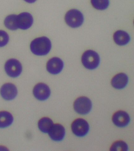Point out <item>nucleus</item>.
<instances>
[{"label": "nucleus", "instance_id": "f3484780", "mask_svg": "<svg viewBox=\"0 0 134 151\" xmlns=\"http://www.w3.org/2000/svg\"><path fill=\"white\" fill-rule=\"evenodd\" d=\"M6 27L11 30H16L18 29L17 23V15L11 14L6 18L4 21Z\"/></svg>", "mask_w": 134, "mask_h": 151}, {"label": "nucleus", "instance_id": "f257e3e1", "mask_svg": "<svg viewBox=\"0 0 134 151\" xmlns=\"http://www.w3.org/2000/svg\"><path fill=\"white\" fill-rule=\"evenodd\" d=\"M51 47L50 40L44 36L34 39L32 41L30 45L31 52L38 56L47 55L50 52Z\"/></svg>", "mask_w": 134, "mask_h": 151}, {"label": "nucleus", "instance_id": "1a4fd4ad", "mask_svg": "<svg viewBox=\"0 0 134 151\" xmlns=\"http://www.w3.org/2000/svg\"><path fill=\"white\" fill-rule=\"evenodd\" d=\"M0 93L3 99L7 100H11L14 99L17 96V87L13 84H4L1 87Z\"/></svg>", "mask_w": 134, "mask_h": 151}, {"label": "nucleus", "instance_id": "aec40b11", "mask_svg": "<svg viewBox=\"0 0 134 151\" xmlns=\"http://www.w3.org/2000/svg\"><path fill=\"white\" fill-rule=\"evenodd\" d=\"M9 41V35L4 30H0V47L6 45Z\"/></svg>", "mask_w": 134, "mask_h": 151}, {"label": "nucleus", "instance_id": "dca6fc26", "mask_svg": "<svg viewBox=\"0 0 134 151\" xmlns=\"http://www.w3.org/2000/svg\"><path fill=\"white\" fill-rule=\"evenodd\" d=\"M38 127L41 131L44 133H47L53 125L52 120L50 118L43 117L38 122Z\"/></svg>", "mask_w": 134, "mask_h": 151}, {"label": "nucleus", "instance_id": "f8f14e48", "mask_svg": "<svg viewBox=\"0 0 134 151\" xmlns=\"http://www.w3.org/2000/svg\"><path fill=\"white\" fill-rule=\"evenodd\" d=\"M48 133L50 138L54 141H62L65 136V129L60 124H55L53 125Z\"/></svg>", "mask_w": 134, "mask_h": 151}, {"label": "nucleus", "instance_id": "f03ea898", "mask_svg": "<svg viewBox=\"0 0 134 151\" xmlns=\"http://www.w3.org/2000/svg\"><path fill=\"white\" fill-rule=\"evenodd\" d=\"M82 64L86 68L93 70L99 65L100 58L98 54L92 50H88L85 52L82 58Z\"/></svg>", "mask_w": 134, "mask_h": 151}, {"label": "nucleus", "instance_id": "6e6552de", "mask_svg": "<svg viewBox=\"0 0 134 151\" xmlns=\"http://www.w3.org/2000/svg\"><path fill=\"white\" fill-rule=\"evenodd\" d=\"M32 15L29 13L23 12L17 15V23L19 28L26 30L29 29L33 24Z\"/></svg>", "mask_w": 134, "mask_h": 151}, {"label": "nucleus", "instance_id": "0eeeda50", "mask_svg": "<svg viewBox=\"0 0 134 151\" xmlns=\"http://www.w3.org/2000/svg\"><path fill=\"white\" fill-rule=\"evenodd\" d=\"M50 90L49 86L43 83H39L34 87L33 94L35 98L41 101L46 100L50 96Z\"/></svg>", "mask_w": 134, "mask_h": 151}, {"label": "nucleus", "instance_id": "6ab92c4d", "mask_svg": "<svg viewBox=\"0 0 134 151\" xmlns=\"http://www.w3.org/2000/svg\"><path fill=\"white\" fill-rule=\"evenodd\" d=\"M128 145L122 140L115 142L110 147V151H127L128 150Z\"/></svg>", "mask_w": 134, "mask_h": 151}, {"label": "nucleus", "instance_id": "423d86ee", "mask_svg": "<svg viewBox=\"0 0 134 151\" xmlns=\"http://www.w3.org/2000/svg\"><path fill=\"white\" fill-rule=\"evenodd\" d=\"M71 128L75 135L79 137H83L89 132V125L84 119H77L72 124Z\"/></svg>", "mask_w": 134, "mask_h": 151}, {"label": "nucleus", "instance_id": "20e7f679", "mask_svg": "<svg viewBox=\"0 0 134 151\" xmlns=\"http://www.w3.org/2000/svg\"><path fill=\"white\" fill-rule=\"evenodd\" d=\"M92 103L91 100L87 97H80L75 100L74 108L77 113L81 114L89 113L92 109Z\"/></svg>", "mask_w": 134, "mask_h": 151}, {"label": "nucleus", "instance_id": "a211bd4d", "mask_svg": "<svg viewBox=\"0 0 134 151\" xmlns=\"http://www.w3.org/2000/svg\"><path fill=\"white\" fill-rule=\"evenodd\" d=\"M93 6L98 10H105L109 6V0H91Z\"/></svg>", "mask_w": 134, "mask_h": 151}, {"label": "nucleus", "instance_id": "ddd939ff", "mask_svg": "<svg viewBox=\"0 0 134 151\" xmlns=\"http://www.w3.org/2000/svg\"><path fill=\"white\" fill-rule=\"evenodd\" d=\"M128 78L126 74L121 73L116 74L111 80L112 86L116 89H121L125 88L128 84Z\"/></svg>", "mask_w": 134, "mask_h": 151}, {"label": "nucleus", "instance_id": "2eb2a0df", "mask_svg": "<svg viewBox=\"0 0 134 151\" xmlns=\"http://www.w3.org/2000/svg\"><path fill=\"white\" fill-rule=\"evenodd\" d=\"M13 120L12 114L9 112H0V128L9 127L12 124Z\"/></svg>", "mask_w": 134, "mask_h": 151}, {"label": "nucleus", "instance_id": "7ed1b4c3", "mask_svg": "<svg viewBox=\"0 0 134 151\" xmlns=\"http://www.w3.org/2000/svg\"><path fill=\"white\" fill-rule=\"evenodd\" d=\"M65 21L67 24L72 28L80 27L83 23L84 17L83 14L80 11L72 9L66 14Z\"/></svg>", "mask_w": 134, "mask_h": 151}, {"label": "nucleus", "instance_id": "4468645a", "mask_svg": "<svg viewBox=\"0 0 134 151\" xmlns=\"http://www.w3.org/2000/svg\"><path fill=\"white\" fill-rule=\"evenodd\" d=\"M113 39L115 43L120 46L127 45L130 41V37L126 32L118 30L115 33Z\"/></svg>", "mask_w": 134, "mask_h": 151}, {"label": "nucleus", "instance_id": "9b49d317", "mask_svg": "<svg viewBox=\"0 0 134 151\" xmlns=\"http://www.w3.org/2000/svg\"><path fill=\"white\" fill-rule=\"evenodd\" d=\"M64 67L63 61L59 58L54 57L50 59L47 64V69L50 74H57L62 71Z\"/></svg>", "mask_w": 134, "mask_h": 151}, {"label": "nucleus", "instance_id": "9d476101", "mask_svg": "<svg viewBox=\"0 0 134 151\" xmlns=\"http://www.w3.org/2000/svg\"><path fill=\"white\" fill-rule=\"evenodd\" d=\"M112 120L113 123L119 127H124L128 126L130 121V116L124 111H119L113 115Z\"/></svg>", "mask_w": 134, "mask_h": 151}, {"label": "nucleus", "instance_id": "412c9836", "mask_svg": "<svg viewBox=\"0 0 134 151\" xmlns=\"http://www.w3.org/2000/svg\"><path fill=\"white\" fill-rule=\"evenodd\" d=\"M25 2H27V3H33L34 2H36L37 0H24Z\"/></svg>", "mask_w": 134, "mask_h": 151}, {"label": "nucleus", "instance_id": "39448f33", "mask_svg": "<svg viewBox=\"0 0 134 151\" xmlns=\"http://www.w3.org/2000/svg\"><path fill=\"white\" fill-rule=\"evenodd\" d=\"M5 70L9 76L16 78L19 76L22 72V66L18 60L10 59L6 63L4 66Z\"/></svg>", "mask_w": 134, "mask_h": 151}]
</instances>
